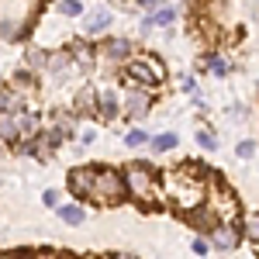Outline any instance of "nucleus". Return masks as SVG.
<instances>
[{
    "instance_id": "obj_17",
    "label": "nucleus",
    "mask_w": 259,
    "mask_h": 259,
    "mask_svg": "<svg viewBox=\"0 0 259 259\" xmlns=\"http://www.w3.org/2000/svg\"><path fill=\"white\" fill-rule=\"evenodd\" d=\"M187 218L194 221V225H211V221H214V214H207V207H200V211H194V214H187Z\"/></svg>"
},
{
    "instance_id": "obj_15",
    "label": "nucleus",
    "mask_w": 259,
    "mask_h": 259,
    "mask_svg": "<svg viewBox=\"0 0 259 259\" xmlns=\"http://www.w3.org/2000/svg\"><path fill=\"white\" fill-rule=\"evenodd\" d=\"M69 56H76L83 69H90V62H94V56H90V49H87V45H73V49H69Z\"/></svg>"
},
{
    "instance_id": "obj_7",
    "label": "nucleus",
    "mask_w": 259,
    "mask_h": 259,
    "mask_svg": "<svg viewBox=\"0 0 259 259\" xmlns=\"http://www.w3.org/2000/svg\"><path fill=\"white\" fill-rule=\"evenodd\" d=\"M97 111H100V118H114L118 114V100H114L111 90H100L97 94Z\"/></svg>"
},
{
    "instance_id": "obj_30",
    "label": "nucleus",
    "mask_w": 259,
    "mask_h": 259,
    "mask_svg": "<svg viewBox=\"0 0 259 259\" xmlns=\"http://www.w3.org/2000/svg\"><path fill=\"white\" fill-rule=\"evenodd\" d=\"M194 252H200V256H204V252H207V242L197 239V242H194Z\"/></svg>"
},
{
    "instance_id": "obj_1",
    "label": "nucleus",
    "mask_w": 259,
    "mask_h": 259,
    "mask_svg": "<svg viewBox=\"0 0 259 259\" xmlns=\"http://www.w3.org/2000/svg\"><path fill=\"white\" fill-rule=\"evenodd\" d=\"M124 177L121 173H114V169H97L94 173V194L90 197H100L107 200V204H118L121 197H124Z\"/></svg>"
},
{
    "instance_id": "obj_14",
    "label": "nucleus",
    "mask_w": 259,
    "mask_h": 259,
    "mask_svg": "<svg viewBox=\"0 0 259 259\" xmlns=\"http://www.w3.org/2000/svg\"><path fill=\"white\" fill-rule=\"evenodd\" d=\"M152 149H156V152H169V149H177V135H156V139H152Z\"/></svg>"
},
{
    "instance_id": "obj_21",
    "label": "nucleus",
    "mask_w": 259,
    "mask_h": 259,
    "mask_svg": "<svg viewBox=\"0 0 259 259\" xmlns=\"http://www.w3.org/2000/svg\"><path fill=\"white\" fill-rule=\"evenodd\" d=\"M38 128V121H35V114H24V118L18 121V132H35Z\"/></svg>"
},
{
    "instance_id": "obj_11",
    "label": "nucleus",
    "mask_w": 259,
    "mask_h": 259,
    "mask_svg": "<svg viewBox=\"0 0 259 259\" xmlns=\"http://www.w3.org/2000/svg\"><path fill=\"white\" fill-rule=\"evenodd\" d=\"M107 24H111V14H107V11H94V14L87 18V28H90V31H104Z\"/></svg>"
},
{
    "instance_id": "obj_23",
    "label": "nucleus",
    "mask_w": 259,
    "mask_h": 259,
    "mask_svg": "<svg viewBox=\"0 0 259 259\" xmlns=\"http://www.w3.org/2000/svg\"><path fill=\"white\" fill-rule=\"evenodd\" d=\"M142 142H149L145 132H128V135H124V145H142Z\"/></svg>"
},
{
    "instance_id": "obj_4",
    "label": "nucleus",
    "mask_w": 259,
    "mask_h": 259,
    "mask_svg": "<svg viewBox=\"0 0 259 259\" xmlns=\"http://www.w3.org/2000/svg\"><path fill=\"white\" fill-rule=\"evenodd\" d=\"M94 173L97 169H73L69 173V187H73L76 197H90L94 194Z\"/></svg>"
},
{
    "instance_id": "obj_27",
    "label": "nucleus",
    "mask_w": 259,
    "mask_h": 259,
    "mask_svg": "<svg viewBox=\"0 0 259 259\" xmlns=\"http://www.w3.org/2000/svg\"><path fill=\"white\" fill-rule=\"evenodd\" d=\"M252 152H256V142H242V145H239V156H242V159H249Z\"/></svg>"
},
{
    "instance_id": "obj_20",
    "label": "nucleus",
    "mask_w": 259,
    "mask_h": 259,
    "mask_svg": "<svg viewBox=\"0 0 259 259\" xmlns=\"http://www.w3.org/2000/svg\"><path fill=\"white\" fill-rule=\"evenodd\" d=\"M207 66H211V69H214L218 76H225V73H228V62L221 59V56H211V59H207Z\"/></svg>"
},
{
    "instance_id": "obj_13",
    "label": "nucleus",
    "mask_w": 259,
    "mask_h": 259,
    "mask_svg": "<svg viewBox=\"0 0 259 259\" xmlns=\"http://www.w3.org/2000/svg\"><path fill=\"white\" fill-rule=\"evenodd\" d=\"M0 139H7V142H18V121H11V118H0Z\"/></svg>"
},
{
    "instance_id": "obj_22",
    "label": "nucleus",
    "mask_w": 259,
    "mask_h": 259,
    "mask_svg": "<svg viewBox=\"0 0 259 259\" xmlns=\"http://www.w3.org/2000/svg\"><path fill=\"white\" fill-rule=\"evenodd\" d=\"M0 38H18V28H14V24H11V21H0Z\"/></svg>"
},
{
    "instance_id": "obj_24",
    "label": "nucleus",
    "mask_w": 259,
    "mask_h": 259,
    "mask_svg": "<svg viewBox=\"0 0 259 259\" xmlns=\"http://www.w3.org/2000/svg\"><path fill=\"white\" fill-rule=\"evenodd\" d=\"M14 107V94L11 90H0V111H11Z\"/></svg>"
},
{
    "instance_id": "obj_12",
    "label": "nucleus",
    "mask_w": 259,
    "mask_h": 259,
    "mask_svg": "<svg viewBox=\"0 0 259 259\" xmlns=\"http://www.w3.org/2000/svg\"><path fill=\"white\" fill-rule=\"evenodd\" d=\"M28 66H31V69H45V66H49V52H41V49H28Z\"/></svg>"
},
{
    "instance_id": "obj_18",
    "label": "nucleus",
    "mask_w": 259,
    "mask_h": 259,
    "mask_svg": "<svg viewBox=\"0 0 259 259\" xmlns=\"http://www.w3.org/2000/svg\"><path fill=\"white\" fill-rule=\"evenodd\" d=\"M59 11L73 18V14H80V11H83V4H80V0H62V4H59Z\"/></svg>"
},
{
    "instance_id": "obj_28",
    "label": "nucleus",
    "mask_w": 259,
    "mask_h": 259,
    "mask_svg": "<svg viewBox=\"0 0 259 259\" xmlns=\"http://www.w3.org/2000/svg\"><path fill=\"white\" fill-rule=\"evenodd\" d=\"M14 83H21V87H31V76H28V73H18V76H14Z\"/></svg>"
},
{
    "instance_id": "obj_5",
    "label": "nucleus",
    "mask_w": 259,
    "mask_h": 259,
    "mask_svg": "<svg viewBox=\"0 0 259 259\" xmlns=\"http://www.w3.org/2000/svg\"><path fill=\"white\" fill-rule=\"evenodd\" d=\"M211 245L214 249H235L239 245V228L235 225H218L214 235H211Z\"/></svg>"
},
{
    "instance_id": "obj_19",
    "label": "nucleus",
    "mask_w": 259,
    "mask_h": 259,
    "mask_svg": "<svg viewBox=\"0 0 259 259\" xmlns=\"http://www.w3.org/2000/svg\"><path fill=\"white\" fill-rule=\"evenodd\" d=\"M245 235H249L252 242H259V214H252V218L245 221Z\"/></svg>"
},
{
    "instance_id": "obj_6",
    "label": "nucleus",
    "mask_w": 259,
    "mask_h": 259,
    "mask_svg": "<svg viewBox=\"0 0 259 259\" xmlns=\"http://www.w3.org/2000/svg\"><path fill=\"white\" fill-rule=\"evenodd\" d=\"M104 52H107V59L121 62V59H128V56H132V41H128V38H111L107 45H104Z\"/></svg>"
},
{
    "instance_id": "obj_10",
    "label": "nucleus",
    "mask_w": 259,
    "mask_h": 259,
    "mask_svg": "<svg viewBox=\"0 0 259 259\" xmlns=\"http://www.w3.org/2000/svg\"><path fill=\"white\" fill-rule=\"evenodd\" d=\"M62 139H66V132H62V128H49V132H41L38 145H45V149H59Z\"/></svg>"
},
{
    "instance_id": "obj_3",
    "label": "nucleus",
    "mask_w": 259,
    "mask_h": 259,
    "mask_svg": "<svg viewBox=\"0 0 259 259\" xmlns=\"http://www.w3.org/2000/svg\"><path fill=\"white\" fill-rule=\"evenodd\" d=\"M128 76L149 87V83L162 80V76H166V69H162V66H159L156 59H142V62H128Z\"/></svg>"
},
{
    "instance_id": "obj_8",
    "label": "nucleus",
    "mask_w": 259,
    "mask_h": 259,
    "mask_svg": "<svg viewBox=\"0 0 259 259\" xmlns=\"http://www.w3.org/2000/svg\"><path fill=\"white\" fill-rule=\"evenodd\" d=\"M59 218L66 221V225H83L87 211H83V207H76V204H66V207H59Z\"/></svg>"
},
{
    "instance_id": "obj_25",
    "label": "nucleus",
    "mask_w": 259,
    "mask_h": 259,
    "mask_svg": "<svg viewBox=\"0 0 259 259\" xmlns=\"http://www.w3.org/2000/svg\"><path fill=\"white\" fill-rule=\"evenodd\" d=\"M45 207H59V190H45Z\"/></svg>"
},
{
    "instance_id": "obj_29",
    "label": "nucleus",
    "mask_w": 259,
    "mask_h": 259,
    "mask_svg": "<svg viewBox=\"0 0 259 259\" xmlns=\"http://www.w3.org/2000/svg\"><path fill=\"white\" fill-rule=\"evenodd\" d=\"M142 7H149V11H156V7H162V0H139Z\"/></svg>"
},
{
    "instance_id": "obj_26",
    "label": "nucleus",
    "mask_w": 259,
    "mask_h": 259,
    "mask_svg": "<svg viewBox=\"0 0 259 259\" xmlns=\"http://www.w3.org/2000/svg\"><path fill=\"white\" fill-rule=\"evenodd\" d=\"M197 142L204 145V149H214V145H218V139H214V135H207V132H200V135H197Z\"/></svg>"
},
{
    "instance_id": "obj_16",
    "label": "nucleus",
    "mask_w": 259,
    "mask_h": 259,
    "mask_svg": "<svg viewBox=\"0 0 259 259\" xmlns=\"http://www.w3.org/2000/svg\"><path fill=\"white\" fill-rule=\"evenodd\" d=\"M173 18H177V11H173V7H162V11H156V24H173Z\"/></svg>"
},
{
    "instance_id": "obj_2",
    "label": "nucleus",
    "mask_w": 259,
    "mask_h": 259,
    "mask_svg": "<svg viewBox=\"0 0 259 259\" xmlns=\"http://www.w3.org/2000/svg\"><path fill=\"white\" fill-rule=\"evenodd\" d=\"M124 187H128V194L145 197V194H149V187H152V169H149L145 162L128 166V169H124Z\"/></svg>"
},
{
    "instance_id": "obj_9",
    "label": "nucleus",
    "mask_w": 259,
    "mask_h": 259,
    "mask_svg": "<svg viewBox=\"0 0 259 259\" xmlns=\"http://www.w3.org/2000/svg\"><path fill=\"white\" fill-rule=\"evenodd\" d=\"M145 107H149V97H145V94H128V114H132V118L145 114Z\"/></svg>"
}]
</instances>
